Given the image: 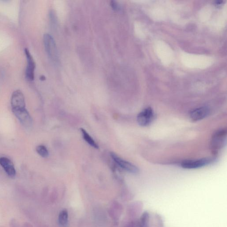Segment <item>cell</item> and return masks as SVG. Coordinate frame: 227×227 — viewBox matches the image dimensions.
I'll return each instance as SVG.
<instances>
[{
	"instance_id": "6da1fadb",
	"label": "cell",
	"mask_w": 227,
	"mask_h": 227,
	"mask_svg": "<svg viewBox=\"0 0 227 227\" xmlns=\"http://www.w3.org/2000/svg\"><path fill=\"white\" fill-rule=\"evenodd\" d=\"M44 43L46 51L50 58L53 61H57L58 54L57 47L54 40L51 35L49 34H45L44 35Z\"/></svg>"
},
{
	"instance_id": "7a4b0ae2",
	"label": "cell",
	"mask_w": 227,
	"mask_h": 227,
	"mask_svg": "<svg viewBox=\"0 0 227 227\" xmlns=\"http://www.w3.org/2000/svg\"><path fill=\"white\" fill-rule=\"evenodd\" d=\"M11 105L13 111L25 109L24 96L20 90L14 91L11 99Z\"/></svg>"
},
{
	"instance_id": "3957f363",
	"label": "cell",
	"mask_w": 227,
	"mask_h": 227,
	"mask_svg": "<svg viewBox=\"0 0 227 227\" xmlns=\"http://www.w3.org/2000/svg\"><path fill=\"white\" fill-rule=\"evenodd\" d=\"M154 118V113L151 108H147L141 111L137 116V122L140 126H147L150 125Z\"/></svg>"
},
{
	"instance_id": "277c9868",
	"label": "cell",
	"mask_w": 227,
	"mask_h": 227,
	"mask_svg": "<svg viewBox=\"0 0 227 227\" xmlns=\"http://www.w3.org/2000/svg\"><path fill=\"white\" fill-rule=\"evenodd\" d=\"M111 156L114 161L124 170L132 174H136L138 172V168L133 164L122 159L120 158L115 153L112 152L111 153Z\"/></svg>"
},
{
	"instance_id": "5b68a950",
	"label": "cell",
	"mask_w": 227,
	"mask_h": 227,
	"mask_svg": "<svg viewBox=\"0 0 227 227\" xmlns=\"http://www.w3.org/2000/svg\"><path fill=\"white\" fill-rule=\"evenodd\" d=\"M25 53L26 57L27 62L26 69V77L29 80L32 81L34 78V71L36 68L35 62L29 50L26 48L25 49Z\"/></svg>"
},
{
	"instance_id": "8992f818",
	"label": "cell",
	"mask_w": 227,
	"mask_h": 227,
	"mask_svg": "<svg viewBox=\"0 0 227 227\" xmlns=\"http://www.w3.org/2000/svg\"><path fill=\"white\" fill-rule=\"evenodd\" d=\"M226 131L224 130L219 131L213 137L212 147L215 150H218L223 147L226 138Z\"/></svg>"
},
{
	"instance_id": "52a82bcc",
	"label": "cell",
	"mask_w": 227,
	"mask_h": 227,
	"mask_svg": "<svg viewBox=\"0 0 227 227\" xmlns=\"http://www.w3.org/2000/svg\"><path fill=\"white\" fill-rule=\"evenodd\" d=\"M211 162L210 159L207 158L201 159L192 160L184 161L181 163V166L183 168L192 169L203 167L209 164Z\"/></svg>"
},
{
	"instance_id": "ba28073f",
	"label": "cell",
	"mask_w": 227,
	"mask_h": 227,
	"mask_svg": "<svg viewBox=\"0 0 227 227\" xmlns=\"http://www.w3.org/2000/svg\"><path fill=\"white\" fill-rule=\"evenodd\" d=\"M13 112L24 126L28 127L31 126L32 124V118L26 108L13 111Z\"/></svg>"
},
{
	"instance_id": "9c48e42d",
	"label": "cell",
	"mask_w": 227,
	"mask_h": 227,
	"mask_svg": "<svg viewBox=\"0 0 227 227\" xmlns=\"http://www.w3.org/2000/svg\"><path fill=\"white\" fill-rule=\"evenodd\" d=\"M0 165L8 175L10 178H14L16 175V170L12 161L6 157L0 158Z\"/></svg>"
},
{
	"instance_id": "30bf717a",
	"label": "cell",
	"mask_w": 227,
	"mask_h": 227,
	"mask_svg": "<svg viewBox=\"0 0 227 227\" xmlns=\"http://www.w3.org/2000/svg\"><path fill=\"white\" fill-rule=\"evenodd\" d=\"M209 113V109L207 107H201L191 111L190 114V118L193 121L200 120L206 117Z\"/></svg>"
},
{
	"instance_id": "8fae6325",
	"label": "cell",
	"mask_w": 227,
	"mask_h": 227,
	"mask_svg": "<svg viewBox=\"0 0 227 227\" xmlns=\"http://www.w3.org/2000/svg\"><path fill=\"white\" fill-rule=\"evenodd\" d=\"M149 214L144 213L139 220L131 222L127 227H148Z\"/></svg>"
},
{
	"instance_id": "7c38bea8",
	"label": "cell",
	"mask_w": 227,
	"mask_h": 227,
	"mask_svg": "<svg viewBox=\"0 0 227 227\" xmlns=\"http://www.w3.org/2000/svg\"><path fill=\"white\" fill-rule=\"evenodd\" d=\"M69 214L68 211L66 209H63L59 213L58 221L59 224L62 227H66L68 224Z\"/></svg>"
},
{
	"instance_id": "4fadbf2b",
	"label": "cell",
	"mask_w": 227,
	"mask_h": 227,
	"mask_svg": "<svg viewBox=\"0 0 227 227\" xmlns=\"http://www.w3.org/2000/svg\"><path fill=\"white\" fill-rule=\"evenodd\" d=\"M81 131L82 135H83V138L86 142H87L91 146L93 147L98 149L99 148V146L97 144V143L95 142L94 139L91 138L88 133L84 129H81Z\"/></svg>"
},
{
	"instance_id": "5bb4252c",
	"label": "cell",
	"mask_w": 227,
	"mask_h": 227,
	"mask_svg": "<svg viewBox=\"0 0 227 227\" xmlns=\"http://www.w3.org/2000/svg\"><path fill=\"white\" fill-rule=\"evenodd\" d=\"M36 152L41 156L43 158H47L49 155L48 150L45 146L40 145L36 148Z\"/></svg>"
},
{
	"instance_id": "9a60e30c",
	"label": "cell",
	"mask_w": 227,
	"mask_h": 227,
	"mask_svg": "<svg viewBox=\"0 0 227 227\" xmlns=\"http://www.w3.org/2000/svg\"><path fill=\"white\" fill-rule=\"evenodd\" d=\"M111 7H112L114 10H118L119 9L118 4L115 1H111Z\"/></svg>"
}]
</instances>
